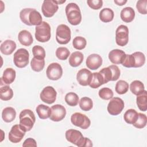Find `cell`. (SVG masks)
Instances as JSON below:
<instances>
[{"label":"cell","mask_w":147,"mask_h":147,"mask_svg":"<svg viewBox=\"0 0 147 147\" xmlns=\"http://www.w3.org/2000/svg\"><path fill=\"white\" fill-rule=\"evenodd\" d=\"M66 140L79 146V147H90L92 146V141L87 137H84L82 133L75 129H68L65 131Z\"/></svg>","instance_id":"1"},{"label":"cell","mask_w":147,"mask_h":147,"mask_svg":"<svg viewBox=\"0 0 147 147\" xmlns=\"http://www.w3.org/2000/svg\"><path fill=\"white\" fill-rule=\"evenodd\" d=\"M20 126L25 132L30 131L34 126L36 117L34 113L29 109H25L21 111L20 115Z\"/></svg>","instance_id":"2"},{"label":"cell","mask_w":147,"mask_h":147,"mask_svg":"<svg viewBox=\"0 0 147 147\" xmlns=\"http://www.w3.org/2000/svg\"><path fill=\"white\" fill-rule=\"evenodd\" d=\"M65 14L68 22L72 25H78L82 21V14L78 5L69 3L65 7Z\"/></svg>","instance_id":"3"},{"label":"cell","mask_w":147,"mask_h":147,"mask_svg":"<svg viewBox=\"0 0 147 147\" xmlns=\"http://www.w3.org/2000/svg\"><path fill=\"white\" fill-rule=\"evenodd\" d=\"M51 26L48 23L42 21V23L36 26L35 38L40 42H45L48 41L51 37Z\"/></svg>","instance_id":"4"},{"label":"cell","mask_w":147,"mask_h":147,"mask_svg":"<svg viewBox=\"0 0 147 147\" xmlns=\"http://www.w3.org/2000/svg\"><path fill=\"white\" fill-rule=\"evenodd\" d=\"M103 76L105 84L109 81H115L118 79L121 75V71L118 67L115 65H111L103 68L99 72Z\"/></svg>","instance_id":"5"},{"label":"cell","mask_w":147,"mask_h":147,"mask_svg":"<svg viewBox=\"0 0 147 147\" xmlns=\"http://www.w3.org/2000/svg\"><path fill=\"white\" fill-rule=\"evenodd\" d=\"M71 38V31L70 28L65 24H60L56 28V40L61 45L68 44Z\"/></svg>","instance_id":"6"},{"label":"cell","mask_w":147,"mask_h":147,"mask_svg":"<svg viewBox=\"0 0 147 147\" xmlns=\"http://www.w3.org/2000/svg\"><path fill=\"white\" fill-rule=\"evenodd\" d=\"M29 52L25 48H20L14 54L13 62L17 67L22 68L29 64Z\"/></svg>","instance_id":"7"},{"label":"cell","mask_w":147,"mask_h":147,"mask_svg":"<svg viewBox=\"0 0 147 147\" xmlns=\"http://www.w3.org/2000/svg\"><path fill=\"white\" fill-rule=\"evenodd\" d=\"M71 121L74 125L79 127L82 129H88L91 125L89 118L85 114L79 112L75 113L71 115Z\"/></svg>","instance_id":"8"},{"label":"cell","mask_w":147,"mask_h":147,"mask_svg":"<svg viewBox=\"0 0 147 147\" xmlns=\"http://www.w3.org/2000/svg\"><path fill=\"white\" fill-rule=\"evenodd\" d=\"M125 107L123 100L118 97L113 98L107 105V111L111 115H117L121 113Z\"/></svg>","instance_id":"9"},{"label":"cell","mask_w":147,"mask_h":147,"mask_svg":"<svg viewBox=\"0 0 147 147\" xmlns=\"http://www.w3.org/2000/svg\"><path fill=\"white\" fill-rule=\"evenodd\" d=\"M115 41L118 45L125 46L129 41V29L124 25H119L115 31Z\"/></svg>","instance_id":"10"},{"label":"cell","mask_w":147,"mask_h":147,"mask_svg":"<svg viewBox=\"0 0 147 147\" xmlns=\"http://www.w3.org/2000/svg\"><path fill=\"white\" fill-rule=\"evenodd\" d=\"M46 74L47 78L49 80H59L63 75V68L59 63H52L48 66L46 71Z\"/></svg>","instance_id":"11"},{"label":"cell","mask_w":147,"mask_h":147,"mask_svg":"<svg viewBox=\"0 0 147 147\" xmlns=\"http://www.w3.org/2000/svg\"><path fill=\"white\" fill-rule=\"evenodd\" d=\"M57 92L55 89L50 86H47L43 88L40 94L41 100L49 105L54 103L56 99Z\"/></svg>","instance_id":"12"},{"label":"cell","mask_w":147,"mask_h":147,"mask_svg":"<svg viewBox=\"0 0 147 147\" xmlns=\"http://www.w3.org/2000/svg\"><path fill=\"white\" fill-rule=\"evenodd\" d=\"M58 9L59 6L55 0H45L41 6L42 14L45 17L48 18L53 16Z\"/></svg>","instance_id":"13"},{"label":"cell","mask_w":147,"mask_h":147,"mask_svg":"<svg viewBox=\"0 0 147 147\" xmlns=\"http://www.w3.org/2000/svg\"><path fill=\"white\" fill-rule=\"evenodd\" d=\"M66 113V109L63 106L56 104L51 107V115L49 118L52 121L59 122L65 118Z\"/></svg>","instance_id":"14"},{"label":"cell","mask_w":147,"mask_h":147,"mask_svg":"<svg viewBox=\"0 0 147 147\" xmlns=\"http://www.w3.org/2000/svg\"><path fill=\"white\" fill-rule=\"evenodd\" d=\"M25 135V131H24L20 127V125H14L11 128L10 131L9 133L8 137L10 142L16 144L20 142Z\"/></svg>","instance_id":"15"},{"label":"cell","mask_w":147,"mask_h":147,"mask_svg":"<svg viewBox=\"0 0 147 147\" xmlns=\"http://www.w3.org/2000/svg\"><path fill=\"white\" fill-rule=\"evenodd\" d=\"M92 78V73L87 68L80 69L76 75V80L79 84L83 86L89 85Z\"/></svg>","instance_id":"16"},{"label":"cell","mask_w":147,"mask_h":147,"mask_svg":"<svg viewBox=\"0 0 147 147\" xmlns=\"http://www.w3.org/2000/svg\"><path fill=\"white\" fill-rule=\"evenodd\" d=\"M103 60L102 57L96 53H92L89 55L86 61L87 68L92 70L98 69L102 64Z\"/></svg>","instance_id":"17"},{"label":"cell","mask_w":147,"mask_h":147,"mask_svg":"<svg viewBox=\"0 0 147 147\" xmlns=\"http://www.w3.org/2000/svg\"><path fill=\"white\" fill-rule=\"evenodd\" d=\"M126 56L124 51L115 49L111 50L109 53V59L110 61L114 64H122Z\"/></svg>","instance_id":"18"},{"label":"cell","mask_w":147,"mask_h":147,"mask_svg":"<svg viewBox=\"0 0 147 147\" xmlns=\"http://www.w3.org/2000/svg\"><path fill=\"white\" fill-rule=\"evenodd\" d=\"M13 96V91L8 84L3 82L1 79L0 98L2 100H9Z\"/></svg>","instance_id":"19"},{"label":"cell","mask_w":147,"mask_h":147,"mask_svg":"<svg viewBox=\"0 0 147 147\" xmlns=\"http://www.w3.org/2000/svg\"><path fill=\"white\" fill-rule=\"evenodd\" d=\"M16 43L11 40H6L3 41L0 47L1 52L5 55H11L16 49Z\"/></svg>","instance_id":"20"},{"label":"cell","mask_w":147,"mask_h":147,"mask_svg":"<svg viewBox=\"0 0 147 147\" xmlns=\"http://www.w3.org/2000/svg\"><path fill=\"white\" fill-rule=\"evenodd\" d=\"M18 40L21 44L26 47L30 46L33 42L32 35L26 30H22L19 32Z\"/></svg>","instance_id":"21"},{"label":"cell","mask_w":147,"mask_h":147,"mask_svg":"<svg viewBox=\"0 0 147 147\" xmlns=\"http://www.w3.org/2000/svg\"><path fill=\"white\" fill-rule=\"evenodd\" d=\"M135 11L131 7H126L123 8L120 14L121 20L126 23L131 22L135 17Z\"/></svg>","instance_id":"22"},{"label":"cell","mask_w":147,"mask_h":147,"mask_svg":"<svg viewBox=\"0 0 147 147\" xmlns=\"http://www.w3.org/2000/svg\"><path fill=\"white\" fill-rule=\"evenodd\" d=\"M16 76V71L11 68H7L4 70L1 79L3 81L4 83L6 84H10L14 81Z\"/></svg>","instance_id":"23"},{"label":"cell","mask_w":147,"mask_h":147,"mask_svg":"<svg viewBox=\"0 0 147 147\" xmlns=\"http://www.w3.org/2000/svg\"><path fill=\"white\" fill-rule=\"evenodd\" d=\"M84 59L83 54L79 51L73 52L69 57V64L73 67L79 66L83 62Z\"/></svg>","instance_id":"24"},{"label":"cell","mask_w":147,"mask_h":147,"mask_svg":"<svg viewBox=\"0 0 147 147\" xmlns=\"http://www.w3.org/2000/svg\"><path fill=\"white\" fill-rule=\"evenodd\" d=\"M16 117V111L12 107H5L2 112V118L5 122L9 123L13 121Z\"/></svg>","instance_id":"25"},{"label":"cell","mask_w":147,"mask_h":147,"mask_svg":"<svg viewBox=\"0 0 147 147\" xmlns=\"http://www.w3.org/2000/svg\"><path fill=\"white\" fill-rule=\"evenodd\" d=\"M36 111L38 117L41 119H45L50 117L51 115V108L43 104L38 105Z\"/></svg>","instance_id":"26"},{"label":"cell","mask_w":147,"mask_h":147,"mask_svg":"<svg viewBox=\"0 0 147 147\" xmlns=\"http://www.w3.org/2000/svg\"><path fill=\"white\" fill-rule=\"evenodd\" d=\"M136 103L140 110L146 111L147 110V92L144 90L141 94L137 95Z\"/></svg>","instance_id":"27"},{"label":"cell","mask_w":147,"mask_h":147,"mask_svg":"<svg viewBox=\"0 0 147 147\" xmlns=\"http://www.w3.org/2000/svg\"><path fill=\"white\" fill-rule=\"evenodd\" d=\"M29 21L30 26H38L42 22V16L38 11L34 9H33L29 15Z\"/></svg>","instance_id":"28"},{"label":"cell","mask_w":147,"mask_h":147,"mask_svg":"<svg viewBox=\"0 0 147 147\" xmlns=\"http://www.w3.org/2000/svg\"><path fill=\"white\" fill-rule=\"evenodd\" d=\"M114 17V13L110 8H104L99 13V18L101 21L107 23L113 21Z\"/></svg>","instance_id":"29"},{"label":"cell","mask_w":147,"mask_h":147,"mask_svg":"<svg viewBox=\"0 0 147 147\" xmlns=\"http://www.w3.org/2000/svg\"><path fill=\"white\" fill-rule=\"evenodd\" d=\"M138 117V113L133 109L127 110L123 115V119L125 121L133 125L137 120Z\"/></svg>","instance_id":"30"},{"label":"cell","mask_w":147,"mask_h":147,"mask_svg":"<svg viewBox=\"0 0 147 147\" xmlns=\"http://www.w3.org/2000/svg\"><path fill=\"white\" fill-rule=\"evenodd\" d=\"M45 66L44 59L33 57L30 61V67L33 71L35 72H40L42 71Z\"/></svg>","instance_id":"31"},{"label":"cell","mask_w":147,"mask_h":147,"mask_svg":"<svg viewBox=\"0 0 147 147\" xmlns=\"http://www.w3.org/2000/svg\"><path fill=\"white\" fill-rule=\"evenodd\" d=\"M103 84H105V82L102 75L99 72L92 73V78L89 84L90 87L92 88H97Z\"/></svg>","instance_id":"32"},{"label":"cell","mask_w":147,"mask_h":147,"mask_svg":"<svg viewBox=\"0 0 147 147\" xmlns=\"http://www.w3.org/2000/svg\"><path fill=\"white\" fill-rule=\"evenodd\" d=\"M130 90L134 95H138L145 90V87L141 81L136 80L130 83Z\"/></svg>","instance_id":"33"},{"label":"cell","mask_w":147,"mask_h":147,"mask_svg":"<svg viewBox=\"0 0 147 147\" xmlns=\"http://www.w3.org/2000/svg\"><path fill=\"white\" fill-rule=\"evenodd\" d=\"M134 58V68H139L144 65L145 63V56L141 52H136L132 53Z\"/></svg>","instance_id":"34"},{"label":"cell","mask_w":147,"mask_h":147,"mask_svg":"<svg viewBox=\"0 0 147 147\" xmlns=\"http://www.w3.org/2000/svg\"><path fill=\"white\" fill-rule=\"evenodd\" d=\"M80 108L85 111H90L93 107V102L92 99L88 97H83L79 102Z\"/></svg>","instance_id":"35"},{"label":"cell","mask_w":147,"mask_h":147,"mask_svg":"<svg viewBox=\"0 0 147 147\" xmlns=\"http://www.w3.org/2000/svg\"><path fill=\"white\" fill-rule=\"evenodd\" d=\"M129 84L126 81L123 80H119L115 84V92L120 95L126 93L129 90Z\"/></svg>","instance_id":"36"},{"label":"cell","mask_w":147,"mask_h":147,"mask_svg":"<svg viewBox=\"0 0 147 147\" xmlns=\"http://www.w3.org/2000/svg\"><path fill=\"white\" fill-rule=\"evenodd\" d=\"M65 101L70 106H76L79 101V96L76 93L69 92L65 95Z\"/></svg>","instance_id":"37"},{"label":"cell","mask_w":147,"mask_h":147,"mask_svg":"<svg viewBox=\"0 0 147 147\" xmlns=\"http://www.w3.org/2000/svg\"><path fill=\"white\" fill-rule=\"evenodd\" d=\"M72 45L74 48L76 49L82 50L86 47L87 41L83 37L77 36L74 38Z\"/></svg>","instance_id":"38"},{"label":"cell","mask_w":147,"mask_h":147,"mask_svg":"<svg viewBox=\"0 0 147 147\" xmlns=\"http://www.w3.org/2000/svg\"><path fill=\"white\" fill-rule=\"evenodd\" d=\"M69 55L70 52L66 47H59L56 51V56L59 60H67Z\"/></svg>","instance_id":"39"},{"label":"cell","mask_w":147,"mask_h":147,"mask_svg":"<svg viewBox=\"0 0 147 147\" xmlns=\"http://www.w3.org/2000/svg\"><path fill=\"white\" fill-rule=\"evenodd\" d=\"M98 94L99 97L104 100H109L111 99L114 95L112 90L107 87H103L100 89Z\"/></svg>","instance_id":"40"},{"label":"cell","mask_w":147,"mask_h":147,"mask_svg":"<svg viewBox=\"0 0 147 147\" xmlns=\"http://www.w3.org/2000/svg\"><path fill=\"white\" fill-rule=\"evenodd\" d=\"M147 117L144 114L138 113V117L137 121L133 125L135 127L138 129H142L146 125Z\"/></svg>","instance_id":"41"},{"label":"cell","mask_w":147,"mask_h":147,"mask_svg":"<svg viewBox=\"0 0 147 147\" xmlns=\"http://www.w3.org/2000/svg\"><path fill=\"white\" fill-rule=\"evenodd\" d=\"M32 9V8H25L22 9L20 13V18L21 21L28 26H30L29 21V15Z\"/></svg>","instance_id":"42"},{"label":"cell","mask_w":147,"mask_h":147,"mask_svg":"<svg viewBox=\"0 0 147 147\" xmlns=\"http://www.w3.org/2000/svg\"><path fill=\"white\" fill-rule=\"evenodd\" d=\"M32 53L34 57L44 59L45 57V51L43 47L40 45H35L32 48Z\"/></svg>","instance_id":"43"},{"label":"cell","mask_w":147,"mask_h":147,"mask_svg":"<svg viewBox=\"0 0 147 147\" xmlns=\"http://www.w3.org/2000/svg\"><path fill=\"white\" fill-rule=\"evenodd\" d=\"M147 0H140L137 2L136 8L138 11L142 14H146Z\"/></svg>","instance_id":"44"},{"label":"cell","mask_w":147,"mask_h":147,"mask_svg":"<svg viewBox=\"0 0 147 147\" xmlns=\"http://www.w3.org/2000/svg\"><path fill=\"white\" fill-rule=\"evenodd\" d=\"M122 65L126 68H134V58L133 56L131 55H127L126 54L125 57L121 64Z\"/></svg>","instance_id":"45"},{"label":"cell","mask_w":147,"mask_h":147,"mask_svg":"<svg viewBox=\"0 0 147 147\" xmlns=\"http://www.w3.org/2000/svg\"><path fill=\"white\" fill-rule=\"evenodd\" d=\"M87 3L92 9L98 10L102 7L103 1L102 0H88Z\"/></svg>","instance_id":"46"},{"label":"cell","mask_w":147,"mask_h":147,"mask_svg":"<svg viewBox=\"0 0 147 147\" xmlns=\"http://www.w3.org/2000/svg\"><path fill=\"white\" fill-rule=\"evenodd\" d=\"M37 142L36 141V140L32 138H28L27 139H26L23 144L22 146H37Z\"/></svg>","instance_id":"47"},{"label":"cell","mask_w":147,"mask_h":147,"mask_svg":"<svg viewBox=\"0 0 147 147\" xmlns=\"http://www.w3.org/2000/svg\"><path fill=\"white\" fill-rule=\"evenodd\" d=\"M114 2L115 3H116L118 6H123L127 1V0H114Z\"/></svg>","instance_id":"48"},{"label":"cell","mask_w":147,"mask_h":147,"mask_svg":"<svg viewBox=\"0 0 147 147\" xmlns=\"http://www.w3.org/2000/svg\"><path fill=\"white\" fill-rule=\"evenodd\" d=\"M56 1L58 5H59V4H62V3H64V2H65V0L62 1Z\"/></svg>","instance_id":"49"}]
</instances>
